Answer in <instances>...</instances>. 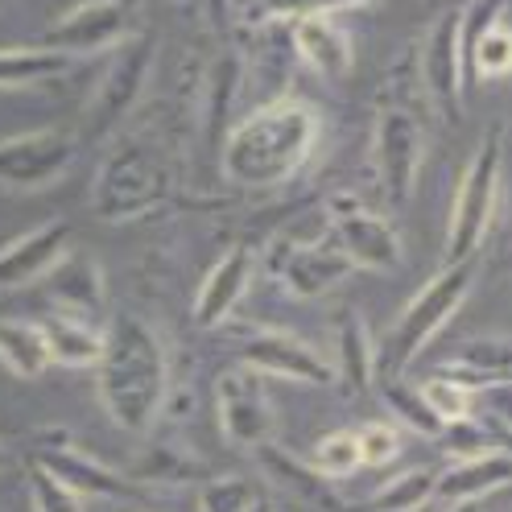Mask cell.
I'll use <instances>...</instances> for the list:
<instances>
[{"label":"cell","instance_id":"1","mask_svg":"<svg viewBox=\"0 0 512 512\" xmlns=\"http://www.w3.org/2000/svg\"><path fill=\"white\" fill-rule=\"evenodd\" d=\"M95 384L108 418L128 434H149L170 393L166 343L145 318L116 314L104 335V356L95 364Z\"/></svg>","mask_w":512,"mask_h":512},{"label":"cell","instance_id":"2","mask_svg":"<svg viewBox=\"0 0 512 512\" xmlns=\"http://www.w3.org/2000/svg\"><path fill=\"white\" fill-rule=\"evenodd\" d=\"M318 141V116L294 100V95H281L269 100L256 112H248L223 141V157L219 166L236 186L248 190H269L290 182Z\"/></svg>","mask_w":512,"mask_h":512},{"label":"cell","instance_id":"3","mask_svg":"<svg viewBox=\"0 0 512 512\" xmlns=\"http://www.w3.org/2000/svg\"><path fill=\"white\" fill-rule=\"evenodd\" d=\"M471 290V265H446L438 277H430L418 298H413L401 318L393 323L389 339H384L380 347V356H376V376L380 380H389V376H401L413 360L422 356V347L451 323V314L463 306Z\"/></svg>","mask_w":512,"mask_h":512},{"label":"cell","instance_id":"4","mask_svg":"<svg viewBox=\"0 0 512 512\" xmlns=\"http://www.w3.org/2000/svg\"><path fill=\"white\" fill-rule=\"evenodd\" d=\"M500 166H504V133L500 124H492L459 182L451 228H446V248H442L446 265H471V256L484 248L492 215H496V199H500Z\"/></svg>","mask_w":512,"mask_h":512},{"label":"cell","instance_id":"5","mask_svg":"<svg viewBox=\"0 0 512 512\" xmlns=\"http://www.w3.org/2000/svg\"><path fill=\"white\" fill-rule=\"evenodd\" d=\"M157 58V38L141 34V38H128L116 50V62L104 71L100 87H95L91 104L83 112V128H79V145H95V141H108L116 128L128 120V112L137 108L141 91L149 83V67Z\"/></svg>","mask_w":512,"mask_h":512},{"label":"cell","instance_id":"6","mask_svg":"<svg viewBox=\"0 0 512 512\" xmlns=\"http://www.w3.org/2000/svg\"><path fill=\"white\" fill-rule=\"evenodd\" d=\"M157 199H162V170H157L145 145L124 141L104 162L100 178H95V195H91L95 215L108 223L116 219L124 223V219L145 215Z\"/></svg>","mask_w":512,"mask_h":512},{"label":"cell","instance_id":"7","mask_svg":"<svg viewBox=\"0 0 512 512\" xmlns=\"http://www.w3.org/2000/svg\"><path fill=\"white\" fill-rule=\"evenodd\" d=\"M372 166L384 199L393 207H405L413 186H418V166H422V120L397 100H389L376 116Z\"/></svg>","mask_w":512,"mask_h":512},{"label":"cell","instance_id":"8","mask_svg":"<svg viewBox=\"0 0 512 512\" xmlns=\"http://www.w3.org/2000/svg\"><path fill=\"white\" fill-rule=\"evenodd\" d=\"M29 459L38 467H46L50 475H58L75 496H104V500H137L145 496V488L137 479H128L124 471H112L108 463L91 459L87 451L71 442V434L62 430H42L29 446Z\"/></svg>","mask_w":512,"mask_h":512},{"label":"cell","instance_id":"9","mask_svg":"<svg viewBox=\"0 0 512 512\" xmlns=\"http://www.w3.org/2000/svg\"><path fill=\"white\" fill-rule=\"evenodd\" d=\"M79 149H83L79 133H71V128H38V133L25 137H5L0 141V186L13 190L50 186L54 178L67 174Z\"/></svg>","mask_w":512,"mask_h":512},{"label":"cell","instance_id":"10","mask_svg":"<svg viewBox=\"0 0 512 512\" xmlns=\"http://www.w3.org/2000/svg\"><path fill=\"white\" fill-rule=\"evenodd\" d=\"M137 25V0H83V5L67 9L50 25V50L62 54H100L133 38Z\"/></svg>","mask_w":512,"mask_h":512},{"label":"cell","instance_id":"11","mask_svg":"<svg viewBox=\"0 0 512 512\" xmlns=\"http://www.w3.org/2000/svg\"><path fill=\"white\" fill-rule=\"evenodd\" d=\"M215 409H219V426L223 438L244 451L273 442L277 430V413L265 397V384L252 368H232L215 380Z\"/></svg>","mask_w":512,"mask_h":512},{"label":"cell","instance_id":"12","mask_svg":"<svg viewBox=\"0 0 512 512\" xmlns=\"http://www.w3.org/2000/svg\"><path fill=\"white\" fill-rule=\"evenodd\" d=\"M418 75L426 87V100L446 116L463 120V67H459V9H446L434 17L426 38L418 46Z\"/></svg>","mask_w":512,"mask_h":512},{"label":"cell","instance_id":"13","mask_svg":"<svg viewBox=\"0 0 512 512\" xmlns=\"http://www.w3.org/2000/svg\"><path fill=\"white\" fill-rule=\"evenodd\" d=\"M244 368L261 372V376H281V380H298V384H335V368L318 347L290 331H256L240 347Z\"/></svg>","mask_w":512,"mask_h":512},{"label":"cell","instance_id":"14","mask_svg":"<svg viewBox=\"0 0 512 512\" xmlns=\"http://www.w3.org/2000/svg\"><path fill=\"white\" fill-rule=\"evenodd\" d=\"M331 236H335V248L351 261V269H397L401 265V240L393 232V223L360 203H335Z\"/></svg>","mask_w":512,"mask_h":512},{"label":"cell","instance_id":"15","mask_svg":"<svg viewBox=\"0 0 512 512\" xmlns=\"http://www.w3.org/2000/svg\"><path fill=\"white\" fill-rule=\"evenodd\" d=\"M351 273V261L339 248L327 244H285L273 256V277L290 290L294 298H323L327 290Z\"/></svg>","mask_w":512,"mask_h":512},{"label":"cell","instance_id":"16","mask_svg":"<svg viewBox=\"0 0 512 512\" xmlns=\"http://www.w3.org/2000/svg\"><path fill=\"white\" fill-rule=\"evenodd\" d=\"M67 248H71L67 219L42 223L38 232H29V236L13 240L9 248H0V290H17V285L42 281L58 265V256Z\"/></svg>","mask_w":512,"mask_h":512},{"label":"cell","instance_id":"17","mask_svg":"<svg viewBox=\"0 0 512 512\" xmlns=\"http://www.w3.org/2000/svg\"><path fill=\"white\" fill-rule=\"evenodd\" d=\"M252 265H256V256L248 244H236L219 256V265L207 273L203 290L195 298V327L211 331L219 323H228L232 310L244 298V290H248V281H252Z\"/></svg>","mask_w":512,"mask_h":512},{"label":"cell","instance_id":"18","mask_svg":"<svg viewBox=\"0 0 512 512\" xmlns=\"http://www.w3.org/2000/svg\"><path fill=\"white\" fill-rule=\"evenodd\" d=\"M294 54L323 79H343L351 71V38L335 17H298L290 21Z\"/></svg>","mask_w":512,"mask_h":512},{"label":"cell","instance_id":"19","mask_svg":"<svg viewBox=\"0 0 512 512\" xmlns=\"http://www.w3.org/2000/svg\"><path fill=\"white\" fill-rule=\"evenodd\" d=\"M38 331L50 347V364L62 368H95L104 356V331H95L91 318L71 314V310H46L38 318Z\"/></svg>","mask_w":512,"mask_h":512},{"label":"cell","instance_id":"20","mask_svg":"<svg viewBox=\"0 0 512 512\" xmlns=\"http://www.w3.org/2000/svg\"><path fill=\"white\" fill-rule=\"evenodd\" d=\"M46 294L54 298L58 310H71L83 318L104 314V273L91 256H58V265L42 277Z\"/></svg>","mask_w":512,"mask_h":512},{"label":"cell","instance_id":"21","mask_svg":"<svg viewBox=\"0 0 512 512\" xmlns=\"http://www.w3.org/2000/svg\"><path fill=\"white\" fill-rule=\"evenodd\" d=\"M512 479V463H508V451H484V455H471V459H459L451 471L434 475V496L442 500H484L492 492H500Z\"/></svg>","mask_w":512,"mask_h":512},{"label":"cell","instance_id":"22","mask_svg":"<svg viewBox=\"0 0 512 512\" xmlns=\"http://www.w3.org/2000/svg\"><path fill=\"white\" fill-rule=\"evenodd\" d=\"M508 339L504 335H479V339H467L459 343V351L451 356V368H446L442 376H451L459 384H467V389H504L508 384Z\"/></svg>","mask_w":512,"mask_h":512},{"label":"cell","instance_id":"23","mask_svg":"<svg viewBox=\"0 0 512 512\" xmlns=\"http://www.w3.org/2000/svg\"><path fill=\"white\" fill-rule=\"evenodd\" d=\"M335 347H339V356H335V380H343L351 393H368L372 384H376V347H372V335L364 327V318L356 310H347L339 314V323H335Z\"/></svg>","mask_w":512,"mask_h":512},{"label":"cell","instance_id":"24","mask_svg":"<svg viewBox=\"0 0 512 512\" xmlns=\"http://www.w3.org/2000/svg\"><path fill=\"white\" fill-rule=\"evenodd\" d=\"M71 71V54L50 46H9L0 50V87H34L46 79H62Z\"/></svg>","mask_w":512,"mask_h":512},{"label":"cell","instance_id":"25","mask_svg":"<svg viewBox=\"0 0 512 512\" xmlns=\"http://www.w3.org/2000/svg\"><path fill=\"white\" fill-rule=\"evenodd\" d=\"M0 364L21 380H38L50 368V347L38 323H0Z\"/></svg>","mask_w":512,"mask_h":512},{"label":"cell","instance_id":"26","mask_svg":"<svg viewBox=\"0 0 512 512\" xmlns=\"http://www.w3.org/2000/svg\"><path fill=\"white\" fill-rule=\"evenodd\" d=\"M128 479H137L141 488L149 484H170V488H182V484H203L207 471L199 459H190L186 451H178V446H166V442H157L149 446V455L141 459V467L128 475Z\"/></svg>","mask_w":512,"mask_h":512},{"label":"cell","instance_id":"27","mask_svg":"<svg viewBox=\"0 0 512 512\" xmlns=\"http://www.w3.org/2000/svg\"><path fill=\"white\" fill-rule=\"evenodd\" d=\"M256 455H261L265 471L277 479V484H285L294 496H302V500H323V496H331V492H323V475H318L310 463H298L290 451H281V446L265 442V446H256Z\"/></svg>","mask_w":512,"mask_h":512},{"label":"cell","instance_id":"28","mask_svg":"<svg viewBox=\"0 0 512 512\" xmlns=\"http://www.w3.org/2000/svg\"><path fill=\"white\" fill-rule=\"evenodd\" d=\"M434 496V471H405L393 484H384L368 504H360L356 512H413Z\"/></svg>","mask_w":512,"mask_h":512},{"label":"cell","instance_id":"29","mask_svg":"<svg viewBox=\"0 0 512 512\" xmlns=\"http://www.w3.org/2000/svg\"><path fill=\"white\" fill-rule=\"evenodd\" d=\"M380 384H384V401H389V409L397 413V418L409 430H418L426 438H438L442 422H438V413L430 409V401L422 397V389H413V384H405L401 376H389V380H380Z\"/></svg>","mask_w":512,"mask_h":512},{"label":"cell","instance_id":"30","mask_svg":"<svg viewBox=\"0 0 512 512\" xmlns=\"http://www.w3.org/2000/svg\"><path fill=\"white\" fill-rule=\"evenodd\" d=\"M376 0H248V17L261 21H298V17H335L343 9H368Z\"/></svg>","mask_w":512,"mask_h":512},{"label":"cell","instance_id":"31","mask_svg":"<svg viewBox=\"0 0 512 512\" xmlns=\"http://www.w3.org/2000/svg\"><path fill=\"white\" fill-rule=\"evenodd\" d=\"M310 467L323 475V479H347L356 475L364 463H360V446H356V430H335L327 434L323 442L314 446V459Z\"/></svg>","mask_w":512,"mask_h":512},{"label":"cell","instance_id":"32","mask_svg":"<svg viewBox=\"0 0 512 512\" xmlns=\"http://www.w3.org/2000/svg\"><path fill=\"white\" fill-rule=\"evenodd\" d=\"M422 397L430 401V409L438 413L442 426L467 418V413H475V389H467V384H459V380H451V376L426 380V384H422Z\"/></svg>","mask_w":512,"mask_h":512},{"label":"cell","instance_id":"33","mask_svg":"<svg viewBox=\"0 0 512 512\" xmlns=\"http://www.w3.org/2000/svg\"><path fill=\"white\" fill-rule=\"evenodd\" d=\"M438 438H442V451L455 455V459H471V455L500 451V446H504L500 438H488L484 434V426L475 422V413H467V418H459V422H446L438 430Z\"/></svg>","mask_w":512,"mask_h":512},{"label":"cell","instance_id":"34","mask_svg":"<svg viewBox=\"0 0 512 512\" xmlns=\"http://www.w3.org/2000/svg\"><path fill=\"white\" fill-rule=\"evenodd\" d=\"M29 496H34V512H83V496L38 463H29Z\"/></svg>","mask_w":512,"mask_h":512},{"label":"cell","instance_id":"35","mask_svg":"<svg viewBox=\"0 0 512 512\" xmlns=\"http://www.w3.org/2000/svg\"><path fill=\"white\" fill-rule=\"evenodd\" d=\"M256 500L252 484L240 475H223V479H207L203 496H199V512H248V504Z\"/></svg>","mask_w":512,"mask_h":512},{"label":"cell","instance_id":"36","mask_svg":"<svg viewBox=\"0 0 512 512\" xmlns=\"http://www.w3.org/2000/svg\"><path fill=\"white\" fill-rule=\"evenodd\" d=\"M356 446H360V463L364 467H384L401 455V434L389 422H368L356 430Z\"/></svg>","mask_w":512,"mask_h":512},{"label":"cell","instance_id":"37","mask_svg":"<svg viewBox=\"0 0 512 512\" xmlns=\"http://www.w3.org/2000/svg\"><path fill=\"white\" fill-rule=\"evenodd\" d=\"M199 5H203V13H207L215 34L228 38L232 34V21H236V0H199Z\"/></svg>","mask_w":512,"mask_h":512},{"label":"cell","instance_id":"38","mask_svg":"<svg viewBox=\"0 0 512 512\" xmlns=\"http://www.w3.org/2000/svg\"><path fill=\"white\" fill-rule=\"evenodd\" d=\"M451 512H484V508H479V500H455Z\"/></svg>","mask_w":512,"mask_h":512},{"label":"cell","instance_id":"39","mask_svg":"<svg viewBox=\"0 0 512 512\" xmlns=\"http://www.w3.org/2000/svg\"><path fill=\"white\" fill-rule=\"evenodd\" d=\"M248 512H277V508H273V504H269V500H261V496H256V500H252V504H248Z\"/></svg>","mask_w":512,"mask_h":512},{"label":"cell","instance_id":"40","mask_svg":"<svg viewBox=\"0 0 512 512\" xmlns=\"http://www.w3.org/2000/svg\"><path fill=\"white\" fill-rule=\"evenodd\" d=\"M9 467H13V455H9V446L0 442V471H9Z\"/></svg>","mask_w":512,"mask_h":512}]
</instances>
